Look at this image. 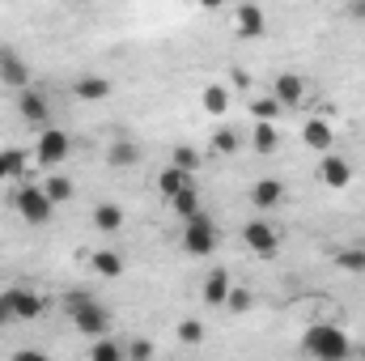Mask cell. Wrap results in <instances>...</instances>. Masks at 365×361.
Returning a JSON list of instances; mask_svg holds the SVG:
<instances>
[{"label": "cell", "instance_id": "1", "mask_svg": "<svg viewBox=\"0 0 365 361\" xmlns=\"http://www.w3.org/2000/svg\"><path fill=\"white\" fill-rule=\"evenodd\" d=\"M302 349L306 357L314 361H349L353 357V340L340 323H310L306 336H302Z\"/></svg>", "mask_w": 365, "mask_h": 361}, {"label": "cell", "instance_id": "2", "mask_svg": "<svg viewBox=\"0 0 365 361\" xmlns=\"http://www.w3.org/2000/svg\"><path fill=\"white\" fill-rule=\"evenodd\" d=\"M68 315H73V327L81 336H90V340L110 336V315H106V306L98 298H90V293H68Z\"/></svg>", "mask_w": 365, "mask_h": 361}, {"label": "cell", "instance_id": "3", "mask_svg": "<svg viewBox=\"0 0 365 361\" xmlns=\"http://www.w3.org/2000/svg\"><path fill=\"white\" fill-rule=\"evenodd\" d=\"M217 247H221V230H217V221H212L208 213L182 221V251H187V255L208 260V255H217Z\"/></svg>", "mask_w": 365, "mask_h": 361}, {"label": "cell", "instance_id": "4", "mask_svg": "<svg viewBox=\"0 0 365 361\" xmlns=\"http://www.w3.org/2000/svg\"><path fill=\"white\" fill-rule=\"evenodd\" d=\"M13 213L21 217V221H30V225H47L51 221V213H56V204L47 200V191L43 187H34V183H21L17 191H13Z\"/></svg>", "mask_w": 365, "mask_h": 361}, {"label": "cell", "instance_id": "5", "mask_svg": "<svg viewBox=\"0 0 365 361\" xmlns=\"http://www.w3.org/2000/svg\"><path fill=\"white\" fill-rule=\"evenodd\" d=\"M0 86L13 90V93L30 90V64H26V56L13 51L9 43H0Z\"/></svg>", "mask_w": 365, "mask_h": 361}, {"label": "cell", "instance_id": "6", "mask_svg": "<svg viewBox=\"0 0 365 361\" xmlns=\"http://www.w3.org/2000/svg\"><path fill=\"white\" fill-rule=\"evenodd\" d=\"M68 149H73V141H68V132L64 128H43V136L34 141V158L51 171V166H60L64 158H68Z\"/></svg>", "mask_w": 365, "mask_h": 361}, {"label": "cell", "instance_id": "7", "mask_svg": "<svg viewBox=\"0 0 365 361\" xmlns=\"http://www.w3.org/2000/svg\"><path fill=\"white\" fill-rule=\"evenodd\" d=\"M17 115H21L30 128H38V132H43V128H51V102H47V93L34 90V86H30V90H21V93H17Z\"/></svg>", "mask_w": 365, "mask_h": 361}, {"label": "cell", "instance_id": "8", "mask_svg": "<svg viewBox=\"0 0 365 361\" xmlns=\"http://www.w3.org/2000/svg\"><path fill=\"white\" fill-rule=\"evenodd\" d=\"M242 238H247V247H251L255 255H264V260H272L276 251H280V230L268 225V221H259V217L242 225Z\"/></svg>", "mask_w": 365, "mask_h": 361}, {"label": "cell", "instance_id": "9", "mask_svg": "<svg viewBox=\"0 0 365 361\" xmlns=\"http://www.w3.org/2000/svg\"><path fill=\"white\" fill-rule=\"evenodd\" d=\"M353 162L349 158H340V153H323L319 158V183L323 187H331V191H344V187H353Z\"/></svg>", "mask_w": 365, "mask_h": 361}, {"label": "cell", "instance_id": "10", "mask_svg": "<svg viewBox=\"0 0 365 361\" xmlns=\"http://www.w3.org/2000/svg\"><path fill=\"white\" fill-rule=\"evenodd\" d=\"M284 183L280 179H259V183H251V204L259 208V213H276L280 204H284Z\"/></svg>", "mask_w": 365, "mask_h": 361}, {"label": "cell", "instance_id": "11", "mask_svg": "<svg viewBox=\"0 0 365 361\" xmlns=\"http://www.w3.org/2000/svg\"><path fill=\"white\" fill-rule=\"evenodd\" d=\"M106 162H110L115 171H132V166H140V145H136L132 136H115L110 149H106Z\"/></svg>", "mask_w": 365, "mask_h": 361}, {"label": "cell", "instance_id": "12", "mask_svg": "<svg viewBox=\"0 0 365 361\" xmlns=\"http://www.w3.org/2000/svg\"><path fill=\"white\" fill-rule=\"evenodd\" d=\"M4 302H9V310H13V319H38L43 306H47V302H43L38 293H30V289H9Z\"/></svg>", "mask_w": 365, "mask_h": 361}, {"label": "cell", "instance_id": "13", "mask_svg": "<svg viewBox=\"0 0 365 361\" xmlns=\"http://www.w3.org/2000/svg\"><path fill=\"white\" fill-rule=\"evenodd\" d=\"M234 26H238L242 39H259L268 30V17H264L259 4H242V9H234Z\"/></svg>", "mask_w": 365, "mask_h": 361}, {"label": "cell", "instance_id": "14", "mask_svg": "<svg viewBox=\"0 0 365 361\" xmlns=\"http://www.w3.org/2000/svg\"><path fill=\"white\" fill-rule=\"evenodd\" d=\"M73 93H77L81 102H106V98L115 93V81H106V77H98V73H86V77H77Z\"/></svg>", "mask_w": 365, "mask_h": 361}, {"label": "cell", "instance_id": "15", "mask_svg": "<svg viewBox=\"0 0 365 361\" xmlns=\"http://www.w3.org/2000/svg\"><path fill=\"white\" fill-rule=\"evenodd\" d=\"M230 289H234V285H230V272H208V276H204V289H200V298H204V306H225V302H230Z\"/></svg>", "mask_w": 365, "mask_h": 361}, {"label": "cell", "instance_id": "16", "mask_svg": "<svg viewBox=\"0 0 365 361\" xmlns=\"http://www.w3.org/2000/svg\"><path fill=\"white\" fill-rule=\"evenodd\" d=\"M302 141H306V149H314V153H331L336 132H331V123H327V119H310V123L302 128Z\"/></svg>", "mask_w": 365, "mask_h": 361}, {"label": "cell", "instance_id": "17", "mask_svg": "<svg viewBox=\"0 0 365 361\" xmlns=\"http://www.w3.org/2000/svg\"><path fill=\"white\" fill-rule=\"evenodd\" d=\"M93 230L98 234H119L123 230V208L110 204V200H98L93 204Z\"/></svg>", "mask_w": 365, "mask_h": 361}, {"label": "cell", "instance_id": "18", "mask_svg": "<svg viewBox=\"0 0 365 361\" xmlns=\"http://www.w3.org/2000/svg\"><path fill=\"white\" fill-rule=\"evenodd\" d=\"M280 106H302V98H306V81L297 77V73H280L276 77V93H272Z\"/></svg>", "mask_w": 365, "mask_h": 361}, {"label": "cell", "instance_id": "19", "mask_svg": "<svg viewBox=\"0 0 365 361\" xmlns=\"http://www.w3.org/2000/svg\"><path fill=\"white\" fill-rule=\"evenodd\" d=\"M90 268L98 272V276H106V280H115V276H123V255L110 251V247H102V251L90 255Z\"/></svg>", "mask_w": 365, "mask_h": 361}, {"label": "cell", "instance_id": "20", "mask_svg": "<svg viewBox=\"0 0 365 361\" xmlns=\"http://www.w3.org/2000/svg\"><path fill=\"white\" fill-rule=\"evenodd\" d=\"M182 187H191V175H187V171H179V166H166V171L158 175V191H162L166 200H175Z\"/></svg>", "mask_w": 365, "mask_h": 361}, {"label": "cell", "instance_id": "21", "mask_svg": "<svg viewBox=\"0 0 365 361\" xmlns=\"http://www.w3.org/2000/svg\"><path fill=\"white\" fill-rule=\"evenodd\" d=\"M90 361H128V349H123V340L102 336V340L90 345Z\"/></svg>", "mask_w": 365, "mask_h": 361}, {"label": "cell", "instance_id": "22", "mask_svg": "<svg viewBox=\"0 0 365 361\" xmlns=\"http://www.w3.org/2000/svg\"><path fill=\"white\" fill-rule=\"evenodd\" d=\"M251 149H255V153H276V149H280L276 123H255V128H251Z\"/></svg>", "mask_w": 365, "mask_h": 361}, {"label": "cell", "instance_id": "23", "mask_svg": "<svg viewBox=\"0 0 365 361\" xmlns=\"http://www.w3.org/2000/svg\"><path fill=\"white\" fill-rule=\"evenodd\" d=\"M26 175V153L21 149H0V183Z\"/></svg>", "mask_w": 365, "mask_h": 361}, {"label": "cell", "instance_id": "24", "mask_svg": "<svg viewBox=\"0 0 365 361\" xmlns=\"http://www.w3.org/2000/svg\"><path fill=\"white\" fill-rule=\"evenodd\" d=\"M170 208L179 213L182 221H191V217H200V213H204V208H200V191H195V187H182L179 195L170 200Z\"/></svg>", "mask_w": 365, "mask_h": 361}, {"label": "cell", "instance_id": "25", "mask_svg": "<svg viewBox=\"0 0 365 361\" xmlns=\"http://www.w3.org/2000/svg\"><path fill=\"white\" fill-rule=\"evenodd\" d=\"M200 106H204L208 115H225V106H230V90H225V86H204Z\"/></svg>", "mask_w": 365, "mask_h": 361}, {"label": "cell", "instance_id": "26", "mask_svg": "<svg viewBox=\"0 0 365 361\" xmlns=\"http://www.w3.org/2000/svg\"><path fill=\"white\" fill-rule=\"evenodd\" d=\"M43 191H47V200H51V204H68V200H73V183L64 179V175H47Z\"/></svg>", "mask_w": 365, "mask_h": 361}, {"label": "cell", "instance_id": "27", "mask_svg": "<svg viewBox=\"0 0 365 361\" xmlns=\"http://www.w3.org/2000/svg\"><path fill=\"white\" fill-rule=\"evenodd\" d=\"M212 149H217V153H238V149H242V136H238L234 128H217V132H212Z\"/></svg>", "mask_w": 365, "mask_h": 361}, {"label": "cell", "instance_id": "28", "mask_svg": "<svg viewBox=\"0 0 365 361\" xmlns=\"http://www.w3.org/2000/svg\"><path fill=\"white\" fill-rule=\"evenodd\" d=\"M284 106L276 102V98H255L251 102V115H255V123H276V115H280Z\"/></svg>", "mask_w": 365, "mask_h": 361}, {"label": "cell", "instance_id": "29", "mask_svg": "<svg viewBox=\"0 0 365 361\" xmlns=\"http://www.w3.org/2000/svg\"><path fill=\"white\" fill-rule=\"evenodd\" d=\"M123 349H128V361H153V357H158V345H153V340H145V336L123 340Z\"/></svg>", "mask_w": 365, "mask_h": 361}, {"label": "cell", "instance_id": "30", "mask_svg": "<svg viewBox=\"0 0 365 361\" xmlns=\"http://www.w3.org/2000/svg\"><path fill=\"white\" fill-rule=\"evenodd\" d=\"M336 264H340L344 272H357V276H361V272H365V251H361V247H349V251H340V255H336Z\"/></svg>", "mask_w": 365, "mask_h": 361}, {"label": "cell", "instance_id": "31", "mask_svg": "<svg viewBox=\"0 0 365 361\" xmlns=\"http://www.w3.org/2000/svg\"><path fill=\"white\" fill-rule=\"evenodd\" d=\"M179 340L182 345H204V323L200 319H179Z\"/></svg>", "mask_w": 365, "mask_h": 361}, {"label": "cell", "instance_id": "32", "mask_svg": "<svg viewBox=\"0 0 365 361\" xmlns=\"http://www.w3.org/2000/svg\"><path fill=\"white\" fill-rule=\"evenodd\" d=\"M225 306L242 315V310H251V306H255V293H251V289H230V302H225Z\"/></svg>", "mask_w": 365, "mask_h": 361}, {"label": "cell", "instance_id": "33", "mask_svg": "<svg viewBox=\"0 0 365 361\" xmlns=\"http://www.w3.org/2000/svg\"><path fill=\"white\" fill-rule=\"evenodd\" d=\"M170 166H179V171H187V175H191V171L200 166V153H195V149H187V145H179V149H175V162H170Z\"/></svg>", "mask_w": 365, "mask_h": 361}, {"label": "cell", "instance_id": "34", "mask_svg": "<svg viewBox=\"0 0 365 361\" xmlns=\"http://www.w3.org/2000/svg\"><path fill=\"white\" fill-rule=\"evenodd\" d=\"M9 361H51V357H47L43 349H17V353H13Z\"/></svg>", "mask_w": 365, "mask_h": 361}, {"label": "cell", "instance_id": "35", "mask_svg": "<svg viewBox=\"0 0 365 361\" xmlns=\"http://www.w3.org/2000/svg\"><path fill=\"white\" fill-rule=\"evenodd\" d=\"M349 17H365V4H353V9H349Z\"/></svg>", "mask_w": 365, "mask_h": 361}, {"label": "cell", "instance_id": "36", "mask_svg": "<svg viewBox=\"0 0 365 361\" xmlns=\"http://www.w3.org/2000/svg\"><path fill=\"white\" fill-rule=\"evenodd\" d=\"M357 357H361V361H365V345H361V349H357Z\"/></svg>", "mask_w": 365, "mask_h": 361}]
</instances>
